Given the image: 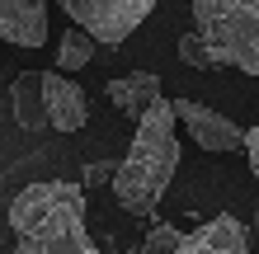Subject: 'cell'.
I'll list each match as a JSON object with an SVG mask.
<instances>
[{"label":"cell","mask_w":259,"mask_h":254,"mask_svg":"<svg viewBox=\"0 0 259 254\" xmlns=\"http://www.w3.org/2000/svg\"><path fill=\"white\" fill-rule=\"evenodd\" d=\"M179 170V132H175V109L170 99H151L146 113L137 118V137L127 146V156L113 170V198L132 217H151L156 202L165 198L170 179Z\"/></svg>","instance_id":"obj_1"},{"label":"cell","mask_w":259,"mask_h":254,"mask_svg":"<svg viewBox=\"0 0 259 254\" xmlns=\"http://www.w3.org/2000/svg\"><path fill=\"white\" fill-rule=\"evenodd\" d=\"M193 28L217 66L259 76V0H193Z\"/></svg>","instance_id":"obj_2"},{"label":"cell","mask_w":259,"mask_h":254,"mask_svg":"<svg viewBox=\"0 0 259 254\" xmlns=\"http://www.w3.org/2000/svg\"><path fill=\"white\" fill-rule=\"evenodd\" d=\"M14 235H19L14 254H104L85 231V193H80V184H66V193L48 212L33 217L28 226H19Z\"/></svg>","instance_id":"obj_3"},{"label":"cell","mask_w":259,"mask_h":254,"mask_svg":"<svg viewBox=\"0 0 259 254\" xmlns=\"http://www.w3.org/2000/svg\"><path fill=\"white\" fill-rule=\"evenodd\" d=\"M75 28H85L99 47H118L137 33V24L156 10V0H62Z\"/></svg>","instance_id":"obj_4"},{"label":"cell","mask_w":259,"mask_h":254,"mask_svg":"<svg viewBox=\"0 0 259 254\" xmlns=\"http://www.w3.org/2000/svg\"><path fill=\"white\" fill-rule=\"evenodd\" d=\"M170 109H175V123H184V132L203 151H217V156L245 151V127L231 123L226 113L207 109V104H193V99H170Z\"/></svg>","instance_id":"obj_5"},{"label":"cell","mask_w":259,"mask_h":254,"mask_svg":"<svg viewBox=\"0 0 259 254\" xmlns=\"http://www.w3.org/2000/svg\"><path fill=\"white\" fill-rule=\"evenodd\" d=\"M38 85H42L48 127H57V132H80L90 123V99H85V89L71 80V71H38Z\"/></svg>","instance_id":"obj_6"},{"label":"cell","mask_w":259,"mask_h":254,"mask_svg":"<svg viewBox=\"0 0 259 254\" xmlns=\"http://www.w3.org/2000/svg\"><path fill=\"white\" fill-rule=\"evenodd\" d=\"M0 42L42 47L48 42V0H0Z\"/></svg>","instance_id":"obj_7"},{"label":"cell","mask_w":259,"mask_h":254,"mask_svg":"<svg viewBox=\"0 0 259 254\" xmlns=\"http://www.w3.org/2000/svg\"><path fill=\"white\" fill-rule=\"evenodd\" d=\"M175 254H250V231L236 217H212L198 231H184Z\"/></svg>","instance_id":"obj_8"},{"label":"cell","mask_w":259,"mask_h":254,"mask_svg":"<svg viewBox=\"0 0 259 254\" xmlns=\"http://www.w3.org/2000/svg\"><path fill=\"white\" fill-rule=\"evenodd\" d=\"M104 94H109V104L127 118V123H137V118L146 113V104L160 99V76H156V71H132V76L109 80V85H104Z\"/></svg>","instance_id":"obj_9"},{"label":"cell","mask_w":259,"mask_h":254,"mask_svg":"<svg viewBox=\"0 0 259 254\" xmlns=\"http://www.w3.org/2000/svg\"><path fill=\"white\" fill-rule=\"evenodd\" d=\"M10 104H14V123L24 132H42L48 127V109H42V85L38 71H19L10 80Z\"/></svg>","instance_id":"obj_10"},{"label":"cell","mask_w":259,"mask_h":254,"mask_svg":"<svg viewBox=\"0 0 259 254\" xmlns=\"http://www.w3.org/2000/svg\"><path fill=\"white\" fill-rule=\"evenodd\" d=\"M95 52H99V42L71 24V28H62V42H57V71H80L95 62Z\"/></svg>","instance_id":"obj_11"},{"label":"cell","mask_w":259,"mask_h":254,"mask_svg":"<svg viewBox=\"0 0 259 254\" xmlns=\"http://www.w3.org/2000/svg\"><path fill=\"white\" fill-rule=\"evenodd\" d=\"M175 57H179L184 66H193V71H217V57H212V47H207L203 38H198V28L175 42Z\"/></svg>","instance_id":"obj_12"},{"label":"cell","mask_w":259,"mask_h":254,"mask_svg":"<svg viewBox=\"0 0 259 254\" xmlns=\"http://www.w3.org/2000/svg\"><path fill=\"white\" fill-rule=\"evenodd\" d=\"M179 240H184V231H179V226H170V221H156L137 249H142V254H175V245H179Z\"/></svg>","instance_id":"obj_13"},{"label":"cell","mask_w":259,"mask_h":254,"mask_svg":"<svg viewBox=\"0 0 259 254\" xmlns=\"http://www.w3.org/2000/svg\"><path fill=\"white\" fill-rule=\"evenodd\" d=\"M118 170V160H95V165H85V188H99V184H109Z\"/></svg>","instance_id":"obj_14"},{"label":"cell","mask_w":259,"mask_h":254,"mask_svg":"<svg viewBox=\"0 0 259 254\" xmlns=\"http://www.w3.org/2000/svg\"><path fill=\"white\" fill-rule=\"evenodd\" d=\"M245 151H250V174L259 179V123L245 132Z\"/></svg>","instance_id":"obj_15"},{"label":"cell","mask_w":259,"mask_h":254,"mask_svg":"<svg viewBox=\"0 0 259 254\" xmlns=\"http://www.w3.org/2000/svg\"><path fill=\"white\" fill-rule=\"evenodd\" d=\"M250 231H254V235H259V207H254V217H250Z\"/></svg>","instance_id":"obj_16"}]
</instances>
